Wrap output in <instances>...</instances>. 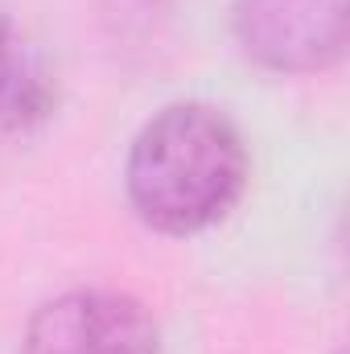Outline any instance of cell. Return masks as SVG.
<instances>
[{"label": "cell", "mask_w": 350, "mask_h": 354, "mask_svg": "<svg viewBox=\"0 0 350 354\" xmlns=\"http://www.w3.org/2000/svg\"><path fill=\"white\" fill-rule=\"evenodd\" d=\"M239 50L272 75H317L347 54V0H231Z\"/></svg>", "instance_id": "cell-3"}, {"label": "cell", "mask_w": 350, "mask_h": 354, "mask_svg": "<svg viewBox=\"0 0 350 354\" xmlns=\"http://www.w3.org/2000/svg\"><path fill=\"white\" fill-rule=\"evenodd\" d=\"M21 354H165L153 313L116 288H71L42 301Z\"/></svg>", "instance_id": "cell-2"}, {"label": "cell", "mask_w": 350, "mask_h": 354, "mask_svg": "<svg viewBox=\"0 0 350 354\" xmlns=\"http://www.w3.org/2000/svg\"><path fill=\"white\" fill-rule=\"evenodd\" d=\"M252 177L235 120L202 99H181L145 120L124 161V189L157 235H202L243 198Z\"/></svg>", "instance_id": "cell-1"}, {"label": "cell", "mask_w": 350, "mask_h": 354, "mask_svg": "<svg viewBox=\"0 0 350 354\" xmlns=\"http://www.w3.org/2000/svg\"><path fill=\"white\" fill-rule=\"evenodd\" d=\"M54 107V83L46 58L29 33L0 8V140L25 136Z\"/></svg>", "instance_id": "cell-4"}]
</instances>
